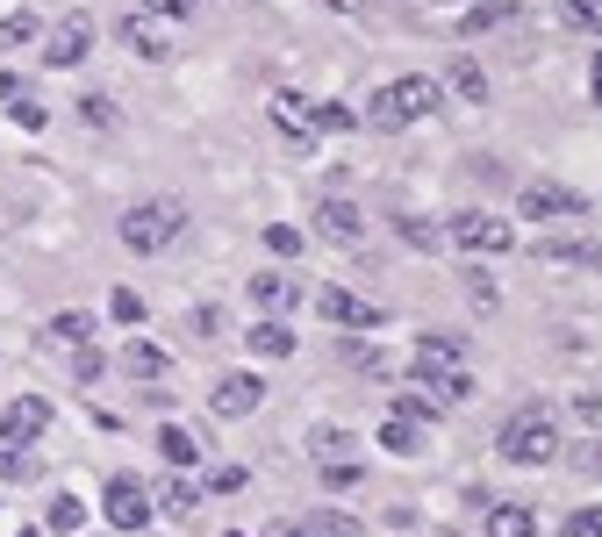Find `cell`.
<instances>
[{
	"mask_svg": "<svg viewBox=\"0 0 602 537\" xmlns=\"http://www.w3.org/2000/svg\"><path fill=\"white\" fill-rule=\"evenodd\" d=\"M438 409H445V402H438V394H424V388H402V394H395V416H409V423H430Z\"/></svg>",
	"mask_w": 602,
	"mask_h": 537,
	"instance_id": "26",
	"label": "cell"
},
{
	"mask_svg": "<svg viewBox=\"0 0 602 537\" xmlns=\"http://www.w3.org/2000/svg\"><path fill=\"white\" fill-rule=\"evenodd\" d=\"M395 229H402V237L416 244V251H438V229H430L424 215H395Z\"/></svg>",
	"mask_w": 602,
	"mask_h": 537,
	"instance_id": "33",
	"label": "cell"
},
{
	"mask_svg": "<svg viewBox=\"0 0 602 537\" xmlns=\"http://www.w3.org/2000/svg\"><path fill=\"white\" fill-rule=\"evenodd\" d=\"M567 22H581V29L602 37V0H567Z\"/></svg>",
	"mask_w": 602,
	"mask_h": 537,
	"instance_id": "42",
	"label": "cell"
},
{
	"mask_svg": "<svg viewBox=\"0 0 602 537\" xmlns=\"http://www.w3.org/2000/svg\"><path fill=\"white\" fill-rule=\"evenodd\" d=\"M123 373L150 388V380H165V373H173V359H165V344H150V337H129V351H123Z\"/></svg>",
	"mask_w": 602,
	"mask_h": 537,
	"instance_id": "15",
	"label": "cell"
},
{
	"mask_svg": "<svg viewBox=\"0 0 602 537\" xmlns=\"http://www.w3.org/2000/svg\"><path fill=\"white\" fill-rule=\"evenodd\" d=\"M589 86H595V101H602V58H595V65H589Z\"/></svg>",
	"mask_w": 602,
	"mask_h": 537,
	"instance_id": "48",
	"label": "cell"
},
{
	"mask_svg": "<svg viewBox=\"0 0 602 537\" xmlns=\"http://www.w3.org/2000/svg\"><path fill=\"white\" fill-rule=\"evenodd\" d=\"M301 537H366V524H359L352 509H315L309 524H301Z\"/></svg>",
	"mask_w": 602,
	"mask_h": 537,
	"instance_id": "24",
	"label": "cell"
},
{
	"mask_svg": "<svg viewBox=\"0 0 602 537\" xmlns=\"http://www.w3.org/2000/svg\"><path fill=\"white\" fill-rule=\"evenodd\" d=\"M230 537H245V530H230Z\"/></svg>",
	"mask_w": 602,
	"mask_h": 537,
	"instance_id": "51",
	"label": "cell"
},
{
	"mask_svg": "<svg viewBox=\"0 0 602 537\" xmlns=\"http://www.w3.org/2000/svg\"><path fill=\"white\" fill-rule=\"evenodd\" d=\"M37 43V14H0V51H22Z\"/></svg>",
	"mask_w": 602,
	"mask_h": 537,
	"instance_id": "27",
	"label": "cell"
},
{
	"mask_svg": "<svg viewBox=\"0 0 602 537\" xmlns=\"http://www.w3.org/2000/svg\"><path fill=\"white\" fill-rule=\"evenodd\" d=\"M517 215H531V223H560V215H581V194L560 187V179H531V187L517 194Z\"/></svg>",
	"mask_w": 602,
	"mask_h": 537,
	"instance_id": "11",
	"label": "cell"
},
{
	"mask_svg": "<svg viewBox=\"0 0 602 537\" xmlns=\"http://www.w3.org/2000/svg\"><path fill=\"white\" fill-rule=\"evenodd\" d=\"M43 344H72V351H80V344H94V316H86V309L51 316V322H43Z\"/></svg>",
	"mask_w": 602,
	"mask_h": 537,
	"instance_id": "21",
	"label": "cell"
},
{
	"mask_svg": "<svg viewBox=\"0 0 602 537\" xmlns=\"http://www.w3.org/2000/svg\"><path fill=\"white\" fill-rule=\"evenodd\" d=\"M466 365V344L452 330H424L416 337V388H438L445 373H459Z\"/></svg>",
	"mask_w": 602,
	"mask_h": 537,
	"instance_id": "8",
	"label": "cell"
},
{
	"mask_svg": "<svg viewBox=\"0 0 602 537\" xmlns=\"http://www.w3.org/2000/svg\"><path fill=\"white\" fill-rule=\"evenodd\" d=\"M574 416L589 423V430H602V394H581V402H574Z\"/></svg>",
	"mask_w": 602,
	"mask_h": 537,
	"instance_id": "45",
	"label": "cell"
},
{
	"mask_svg": "<svg viewBox=\"0 0 602 537\" xmlns=\"http://www.w3.org/2000/svg\"><path fill=\"white\" fill-rule=\"evenodd\" d=\"M208 0H144V14H201Z\"/></svg>",
	"mask_w": 602,
	"mask_h": 537,
	"instance_id": "43",
	"label": "cell"
},
{
	"mask_svg": "<svg viewBox=\"0 0 602 537\" xmlns=\"http://www.w3.org/2000/svg\"><path fill=\"white\" fill-rule=\"evenodd\" d=\"M22 537H51V530H37V524H29V530H22Z\"/></svg>",
	"mask_w": 602,
	"mask_h": 537,
	"instance_id": "50",
	"label": "cell"
},
{
	"mask_svg": "<svg viewBox=\"0 0 602 537\" xmlns=\"http://www.w3.org/2000/svg\"><path fill=\"white\" fill-rule=\"evenodd\" d=\"M560 537H602V509H574L560 524Z\"/></svg>",
	"mask_w": 602,
	"mask_h": 537,
	"instance_id": "40",
	"label": "cell"
},
{
	"mask_svg": "<svg viewBox=\"0 0 602 537\" xmlns=\"http://www.w3.org/2000/svg\"><path fill=\"white\" fill-rule=\"evenodd\" d=\"M37 43H43V65L51 72H72L94 51V22H86V14H65V22H51V37H37Z\"/></svg>",
	"mask_w": 602,
	"mask_h": 537,
	"instance_id": "6",
	"label": "cell"
},
{
	"mask_svg": "<svg viewBox=\"0 0 602 537\" xmlns=\"http://www.w3.org/2000/svg\"><path fill=\"white\" fill-rule=\"evenodd\" d=\"M381 452H395V458L424 452V444H416V423H409V416H387V423H381Z\"/></svg>",
	"mask_w": 602,
	"mask_h": 537,
	"instance_id": "25",
	"label": "cell"
},
{
	"mask_svg": "<svg viewBox=\"0 0 602 537\" xmlns=\"http://www.w3.org/2000/svg\"><path fill=\"white\" fill-rule=\"evenodd\" d=\"M0 481H37V452H22V444H0Z\"/></svg>",
	"mask_w": 602,
	"mask_h": 537,
	"instance_id": "28",
	"label": "cell"
},
{
	"mask_svg": "<svg viewBox=\"0 0 602 537\" xmlns=\"http://www.w3.org/2000/svg\"><path fill=\"white\" fill-rule=\"evenodd\" d=\"M201 481H194V473H165L158 487H150V509L158 516H173V524H194V516H201Z\"/></svg>",
	"mask_w": 602,
	"mask_h": 537,
	"instance_id": "12",
	"label": "cell"
},
{
	"mask_svg": "<svg viewBox=\"0 0 602 537\" xmlns=\"http://www.w3.org/2000/svg\"><path fill=\"white\" fill-rule=\"evenodd\" d=\"M315 309H323V322H338V330H381V309L359 301V295H344V287H323Z\"/></svg>",
	"mask_w": 602,
	"mask_h": 537,
	"instance_id": "13",
	"label": "cell"
},
{
	"mask_svg": "<svg viewBox=\"0 0 602 537\" xmlns=\"http://www.w3.org/2000/svg\"><path fill=\"white\" fill-rule=\"evenodd\" d=\"M315 473H323V487H330V495L359 487V466H352V458H315Z\"/></svg>",
	"mask_w": 602,
	"mask_h": 537,
	"instance_id": "30",
	"label": "cell"
},
{
	"mask_svg": "<svg viewBox=\"0 0 602 537\" xmlns=\"http://www.w3.org/2000/svg\"><path fill=\"white\" fill-rule=\"evenodd\" d=\"M509 22V0H474V14H466V29H495Z\"/></svg>",
	"mask_w": 602,
	"mask_h": 537,
	"instance_id": "36",
	"label": "cell"
},
{
	"mask_svg": "<svg viewBox=\"0 0 602 537\" xmlns=\"http://www.w3.org/2000/svg\"><path fill=\"white\" fill-rule=\"evenodd\" d=\"M115 229H123V244H129L137 258H150V251H165V244L187 229V208H179L173 194H150V202H129Z\"/></svg>",
	"mask_w": 602,
	"mask_h": 537,
	"instance_id": "2",
	"label": "cell"
},
{
	"mask_svg": "<svg viewBox=\"0 0 602 537\" xmlns=\"http://www.w3.org/2000/svg\"><path fill=\"white\" fill-rule=\"evenodd\" d=\"M502 458H509V466H531V473L560 458V430H552L546 409H523V416L502 430Z\"/></svg>",
	"mask_w": 602,
	"mask_h": 537,
	"instance_id": "3",
	"label": "cell"
},
{
	"mask_svg": "<svg viewBox=\"0 0 602 537\" xmlns=\"http://www.w3.org/2000/svg\"><path fill=\"white\" fill-rule=\"evenodd\" d=\"M80 122L86 130H115V101L108 94H80Z\"/></svg>",
	"mask_w": 602,
	"mask_h": 537,
	"instance_id": "31",
	"label": "cell"
},
{
	"mask_svg": "<svg viewBox=\"0 0 602 537\" xmlns=\"http://www.w3.org/2000/svg\"><path fill=\"white\" fill-rule=\"evenodd\" d=\"M245 481H251L245 466H216V473H208V495H237V487H245Z\"/></svg>",
	"mask_w": 602,
	"mask_h": 537,
	"instance_id": "41",
	"label": "cell"
},
{
	"mask_svg": "<svg viewBox=\"0 0 602 537\" xmlns=\"http://www.w3.org/2000/svg\"><path fill=\"white\" fill-rule=\"evenodd\" d=\"M330 8H338V14H366V0H330Z\"/></svg>",
	"mask_w": 602,
	"mask_h": 537,
	"instance_id": "47",
	"label": "cell"
},
{
	"mask_svg": "<svg viewBox=\"0 0 602 537\" xmlns=\"http://www.w3.org/2000/svg\"><path fill=\"white\" fill-rule=\"evenodd\" d=\"M14 122H22V130H43L51 115H43V101H14Z\"/></svg>",
	"mask_w": 602,
	"mask_h": 537,
	"instance_id": "44",
	"label": "cell"
},
{
	"mask_svg": "<svg viewBox=\"0 0 602 537\" xmlns=\"http://www.w3.org/2000/svg\"><path fill=\"white\" fill-rule=\"evenodd\" d=\"M466 301H474L480 316H495V309H502V295H495V280H480V272L466 280Z\"/></svg>",
	"mask_w": 602,
	"mask_h": 537,
	"instance_id": "37",
	"label": "cell"
},
{
	"mask_svg": "<svg viewBox=\"0 0 602 537\" xmlns=\"http://www.w3.org/2000/svg\"><path fill=\"white\" fill-rule=\"evenodd\" d=\"M546 258H567V266H602V244H546Z\"/></svg>",
	"mask_w": 602,
	"mask_h": 537,
	"instance_id": "32",
	"label": "cell"
},
{
	"mask_svg": "<svg viewBox=\"0 0 602 537\" xmlns=\"http://www.w3.org/2000/svg\"><path fill=\"white\" fill-rule=\"evenodd\" d=\"M315 223H323L330 244H359V237H366V215H359L352 202H323V208H315Z\"/></svg>",
	"mask_w": 602,
	"mask_h": 537,
	"instance_id": "18",
	"label": "cell"
},
{
	"mask_svg": "<svg viewBox=\"0 0 602 537\" xmlns=\"http://www.w3.org/2000/svg\"><path fill=\"white\" fill-rule=\"evenodd\" d=\"M43 530H51V537H80V530H86V502H80V495H51Z\"/></svg>",
	"mask_w": 602,
	"mask_h": 537,
	"instance_id": "22",
	"label": "cell"
},
{
	"mask_svg": "<svg viewBox=\"0 0 602 537\" xmlns=\"http://www.w3.org/2000/svg\"><path fill=\"white\" fill-rule=\"evenodd\" d=\"M488 537H538V516L523 502H495L488 509Z\"/></svg>",
	"mask_w": 602,
	"mask_h": 537,
	"instance_id": "23",
	"label": "cell"
},
{
	"mask_svg": "<svg viewBox=\"0 0 602 537\" xmlns=\"http://www.w3.org/2000/svg\"><path fill=\"white\" fill-rule=\"evenodd\" d=\"M430 107H438V80H424V72H409V80H387L381 94L366 101V130H381V136H395V130H409V122H424Z\"/></svg>",
	"mask_w": 602,
	"mask_h": 537,
	"instance_id": "1",
	"label": "cell"
},
{
	"mask_svg": "<svg viewBox=\"0 0 602 537\" xmlns=\"http://www.w3.org/2000/svg\"><path fill=\"white\" fill-rule=\"evenodd\" d=\"M0 101H8V107H14V101H29V86L14 80V72H0Z\"/></svg>",
	"mask_w": 602,
	"mask_h": 537,
	"instance_id": "46",
	"label": "cell"
},
{
	"mask_svg": "<svg viewBox=\"0 0 602 537\" xmlns=\"http://www.w3.org/2000/svg\"><path fill=\"white\" fill-rule=\"evenodd\" d=\"M352 107H330V101H315V136H338V130H352Z\"/></svg>",
	"mask_w": 602,
	"mask_h": 537,
	"instance_id": "34",
	"label": "cell"
},
{
	"mask_svg": "<svg viewBox=\"0 0 602 537\" xmlns=\"http://www.w3.org/2000/svg\"><path fill=\"white\" fill-rule=\"evenodd\" d=\"M259 402H266V380L259 373H222L216 388H208V409H216V416H230V423H245Z\"/></svg>",
	"mask_w": 602,
	"mask_h": 537,
	"instance_id": "9",
	"label": "cell"
},
{
	"mask_svg": "<svg viewBox=\"0 0 602 537\" xmlns=\"http://www.w3.org/2000/svg\"><path fill=\"white\" fill-rule=\"evenodd\" d=\"M266 251H273V258H294V251H301V229L273 223V229H266Z\"/></svg>",
	"mask_w": 602,
	"mask_h": 537,
	"instance_id": "39",
	"label": "cell"
},
{
	"mask_svg": "<svg viewBox=\"0 0 602 537\" xmlns=\"http://www.w3.org/2000/svg\"><path fill=\"white\" fill-rule=\"evenodd\" d=\"M266 115H273V130L288 136L294 151H309V144H315V101H309V94L280 86V94H266Z\"/></svg>",
	"mask_w": 602,
	"mask_h": 537,
	"instance_id": "7",
	"label": "cell"
},
{
	"mask_svg": "<svg viewBox=\"0 0 602 537\" xmlns=\"http://www.w3.org/2000/svg\"><path fill=\"white\" fill-rule=\"evenodd\" d=\"M245 344H251V359H294V330L280 316H259V330H251Z\"/></svg>",
	"mask_w": 602,
	"mask_h": 537,
	"instance_id": "19",
	"label": "cell"
},
{
	"mask_svg": "<svg viewBox=\"0 0 602 537\" xmlns=\"http://www.w3.org/2000/svg\"><path fill=\"white\" fill-rule=\"evenodd\" d=\"M43 430H51V402H43V394H14V402L0 409V444H37Z\"/></svg>",
	"mask_w": 602,
	"mask_h": 537,
	"instance_id": "10",
	"label": "cell"
},
{
	"mask_svg": "<svg viewBox=\"0 0 602 537\" xmlns=\"http://www.w3.org/2000/svg\"><path fill=\"white\" fill-rule=\"evenodd\" d=\"M115 37H123L137 58H150V65H165V58H173V37H165V29L150 22L144 8H137V14H123V29H115Z\"/></svg>",
	"mask_w": 602,
	"mask_h": 537,
	"instance_id": "14",
	"label": "cell"
},
{
	"mask_svg": "<svg viewBox=\"0 0 602 537\" xmlns=\"http://www.w3.org/2000/svg\"><path fill=\"white\" fill-rule=\"evenodd\" d=\"M101 516H108L115 530H150V516H158V509H150V487L137 481V473H115L108 495H101Z\"/></svg>",
	"mask_w": 602,
	"mask_h": 537,
	"instance_id": "5",
	"label": "cell"
},
{
	"mask_svg": "<svg viewBox=\"0 0 602 537\" xmlns=\"http://www.w3.org/2000/svg\"><path fill=\"white\" fill-rule=\"evenodd\" d=\"M108 316H115V322H144V295H129V287H115V295H108Z\"/></svg>",
	"mask_w": 602,
	"mask_h": 537,
	"instance_id": "35",
	"label": "cell"
},
{
	"mask_svg": "<svg viewBox=\"0 0 602 537\" xmlns=\"http://www.w3.org/2000/svg\"><path fill=\"white\" fill-rule=\"evenodd\" d=\"M158 458H165L173 473H194V466H201V444H194V430L158 423Z\"/></svg>",
	"mask_w": 602,
	"mask_h": 537,
	"instance_id": "17",
	"label": "cell"
},
{
	"mask_svg": "<svg viewBox=\"0 0 602 537\" xmlns=\"http://www.w3.org/2000/svg\"><path fill=\"white\" fill-rule=\"evenodd\" d=\"M445 94L466 101V107H480V101H488V72H480L474 58H452V65H445Z\"/></svg>",
	"mask_w": 602,
	"mask_h": 537,
	"instance_id": "16",
	"label": "cell"
},
{
	"mask_svg": "<svg viewBox=\"0 0 602 537\" xmlns=\"http://www.w3.org/2000/svg\"><path fill=\"white\" fill-rule=\"evenodd\" d=\"M72 373H80V388L94 394V380L108 373V359H101V344H80V351H72Z\"/></svg>",
	"mask_w": 602,
	"mask_h": 537,
	"instance_id": "29",
	"label": "cell"
},
{
	"mask_svg": "<svg viewBox=\"0 0 602 537\" xmlns=\"http://www.w3.org/2000/svg\"><path fill=\"white\" fill-rule=\"evenodd\" d=\"M445 244H459V251H474V258H502L509 244H517V229H509L502 215L466 208V215H452V223H445Z\"/></svg>",
	"mask_w": 602,
	"mask_h": 537,
	"instance_id": "4",
	"label": "cell"
},
{
	"mask_svg": "<svg viewBox=\"0 0 602 537\" xmlns=\"http://www.w3.org/2000/svg\"><path fill=\"white\" fill-rule=\"evenodd\" d=\"M581 466H589V473H602V452H589V458H581Z\"/></svg>",
	"mask_w": 602,
	"mask_h": 537,
	"instance_id": "49",
	"label": "cell"
},
{
	"mask_svg": "<svg viewBox=\"0 0 602 537\" xmlns=\"http://www.w3.org/2000/svg\"><path fill=\"white\" fill-rule=\"evenodd\" d=\"M288 301H294V280H288V272H251V309H259V316H280Z\"/></svg>",
	"mask_w": 602,
	"mask_h": 537,
	"instance_id": "20",
	"label": "cell"
},
{
	"mask_svg": "<svg viewBox=\"0 0 602 537\" xmlns=\"http://www.w3.org/2000/svg\"><path fill=\"white\" fill-rule=\"evenodd\" d=\"M438 402H474V373H466V365L438 380Z\"/></svg>",
	"mask_w": 602,
	"mask_h": 537,
	"instance_id": "38",
	"label": "cell"
}]
</instances>
